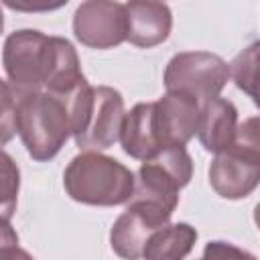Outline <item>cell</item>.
<instances>
[{
	"mask_svg": "<svg viewBox=\"0 0 260 260\" xmlns=\"http://www.w3.org/2000/svg\"><path fill=\"white\" fill-rule=\"evenodd\" d=\"M16 132L35 160L53 158L73 134L67 102L49 91L16 93Z\"/></svg>",
	"mask_w": 260,
	"mask_h": 260,
	"instance_id": "cell-1",
	"label": "cell"
},
{
	"mask_svg": "<svg viewBox=\"0 0 260 260\" xmlns=\"http://www.w3.org/2000/svg\"><path fill=\"white\" fill-rule=\"evenodd\" d=\"M63 185L71 199L87 205L128 203L136 179L120 160L87 150L77 154L63 173Z\"/></svg>",
	"mask_w": 260,
	"mask_h": 260,
	"instance_id": "cell-2",
	"label": "cell"
},
{
	"mask_svg": "<svg viewBox=\"0 0 260 260\" xmlns=\"http://www.w3.org/2000/svg\"><path fill=\"white\" fill-rule=\"evenodd\" d=\"M75 144L83 150H102L120 140L124 126V98L108 85H81L69 100Z\"/></svg>",
	"mask_w": 260,
	"mask_h": 260,
	"instance_id": "cell-3",
	"label": "cell"
},
{
	"mask_svg": "<svg viewBox=\"0 0 260 260\" xmlns=\"http://www.w3.org/2000/svg\"><path fill=\"white\" fill-rule=\"evenodd\" d=\"M191 175L193 162L185 146L162 148L138 169L132 199H142L175 211L179 203V189L191 181Z\"/></svg>",
	"mask_w": 260,
	"mask_h": 260,
	"instance_id": "cell-4",
	"label": "cell"
},
{
	"mask_svg": "<svg viewBox=\"0 0 260 260\" xmlns=\"http://www.w3.org/2000/svg\"><path fill=\"white\" fill-rule=\"evenodd\" d=\"M230 79L228 63L205 51H187L175 55L165 69V87L169 93H183L197 102H209L219 95Z\"/></svg>",
	"mask_w": 260,
	"mask_h": 260,
	"instance_id": "cell-5",
	"label": "cell"
},
{
	"mask_svg": "<svg viewBox=\"0 0 260 260\" xmlns=\"http://www.w3.org/2000/svg\"><path fill=\"white\" fill-rule=\"evenodd\" d=\"M2 63L8 83L16 89V93L22 95L41 91L47 79L49 37L30 28L10 32L4 43Z\"/></svg>",
	"mask_w": 260,
	"mask_h": 260,
	"instance_id": "cell-6",
	"label": "cell"
},
{
	"mask_svg": "<svg viewBox=\"0 0 260 260\" xmlns=\"http://www.w3.org/2000/svg\"><path fill=\"white\" fill-rule=\"evenodd\" d=\"M171 215L173 211L160 205L140 199H130L126 211L112 225L110 232L112 250L124 260H138L144 254L150 236L160 228H165Z\"/></svg>",
	"mask_w": 260,
	"mask_h": 260,
	"instance_id": "cell-7",
	"label": "cell"
},
{
	"mask_svg": "<svg viewBox=\"0 0 260 260\" xmlns=\"http://www.w3.org/2000/svg\"><path fill=\"white\" fill-rule=\"evenodd\" d=\"M73 32L77 41L91 49H112L126 41V4L89 0L79 4L73 16Z\"/></svg>",
	"mask_w": 260,
	"mask_h": 260,
	"instance_id": "cell-8",
	"label": "cell"
},
{
	"mask_svg": "<svg viewBox=\"0 0 260 260\" xmlns=\"http://www.w3.org/2000/svg\"><path fill=\"white\" fill-rule=\"evenodd\" d=\"M199 118L201 108L197 100L167 91V95L154 102L156 132L162 148L185 146L199 130Z\"/></svg>",
	"mask_w": 260,
	"mask_h": 260,
	"instance_id": "cell-9",
	"label": "cell"
},
{
	"mask_svg": "<svg viewBox=\"0 0 260 260\" xmlns=\"http://www.w3.org/2000/svg\"><path fill=\"white\" fill-rule=\"evenodd\" d=\"M209 183L223 199L248 197L260 183V162L234 150L219 152L209 165Z\"/></svg>",
	"mask_w": 260,
	"mask_h": 260,
	"instance_id": "cell-10",
	"label": "cell"
},
{
	"mask_svg": "<svg viewBox=\"0 0 260 260\" xmlns=\"http://www.w3.org/2000/svg\"><path fill=\"white\" fill-rule=\"evenodd\" d=\"M126 22L130 41L136 47H154L162 43L173 24V16L167 4L152 2V0H136L126 4Z\"/></svg>",
	"mask_w": 260,
	"mask_h": 260,
	"instance_id": "cell-11",
	"label": "cell"
},
{
	"mask_svg": "<svg viewBox=\"0 0 260 260\" xmlns=\"http://www.w3.org/2000/svg\"><path fill=\"white\" fill-rule=\"evenodd\" d=\"M85 83L87 81L79 69V57L73 45L67 39L49 37V63H47L45 91L67 102Z\"/></svg>",
	"mask_w": 260,
	"mask_h": 260,
	"instance_id": "cell-12",
	"label": "cell"
},
{
	"mask_svg": "<svg viewBox=\"0 0 260 260\" xmlns=\"http://www.w3.org/2000/svg\"><path fill=\"white\" fill-rule=\"evenodd\" d=\"M120 142H122L124 152L138 160H148L162 150V144H160L158 132H156L154 102L152 104H136L126 114Z\"/></svg>",
	"mask_w": 260,
	"mask_h": 260,
	"instance_id": "cell-13",
	"label": "cell"
},
{
	"mask_svg": "<svg viewBox=\"0 0 260 260\" xmlns=\"http://www.w3.org/2000/svg\"><path fill=\"white\" fill-rule=\"evenodd\" d=\"M238 132V112L232 102L215 98L201 106L199 118V140L209 152H225Z\"/></svg>",
	"mask_w": 260,
	"mask_h": 260,
	"instance_id": "cell-14",
	"label": "cell"
},
{
	"mask_svg": "<svg viewBox=\"0 0 260 260\" xmlns=\"http://www.w3.org/2000/svg\"><path fill=\"white\" fill-rule=\"evenodd\" d=\"M197 240L195 228L189 223H167L146 242L144 260H183Z\"/></svg>",
	"mask_w": 260,
	"mask_h": 260,
	"instance_id": "cell-15",
	"label": "cell"
},
{
	"mask_svg": "<svg viewBox=\"0 0 260 260\" xmlns=\"http://www.w3.org/2000/svg\"><path fill=\"white\" fill-rule=\"evenodd\" d=\"M260 162V116H252L238 126L234 144L228 148Z\"/></svg>",
	"mask_w": 260,
	"mask_h": 260,
	"instance_id": "cell-16",
	"label": "cell"
},
{
	"mask_svg": "<svg viewBox=\"0 0 260 260\" xmlns=\"http://www.w3.org/2000/svg\"><path fill=\"white\" fill-rule=\"evenodd\" d=\"M18 193V169L12 165V158L2 152V221H8L16 205Z\"/></svg>",
	"mask_w": 260,
	"mask_h": 260,
	"instance_id": "cell-17",
	"label": "cell"
},
{
	"mask_svg": "<svg viewBox=\"0 0 260 260\" xmlns=\"http://www.w3.org/2000/svg\"><path fill=\"white\" fill-rule=\"evenodd\" d=\"M2 144H6L16 132V91L8 81H2Z\"/></svg>",
	"mask_w": 260,
	"mask_h": 260,
	"instance_id": "cell-18",
	"label": "cell"
},
{
	"mask_svg": "<svg viewBox=\"0 0 260 260\" xmlns=\"http://www.w3.org/2000/svg\"><path fill=\"white\" fill-rule=\"evenodd\" d=\"M199 260H256L250 252L228 244V242H209Z\"/></svg>",
	"mask_w": 260,
	"mask_h": 260,
	"instance_id": "cell-19",
	"label": "cell"
},
{
	"mask_svg": "<svg viewBox=\"0 0 260 260\" xmlns=\"http://www.w3.org/2000/svg\"><path fill=\"white\" fill-rule=\"evenodd\" d=\"M18 238L16 234L10 230L8 221H2V260H32V256L28 252H24L22 248L16 246Z\"/></svg>",
	"mask_w": 260,
	"mask_h": 260,
	"instance_id": "cell-20",
	"label": "cell"
},
{
	"mask_svg": "<svg viewBox=\"0 0 260 260\" xmlns=\"http://www.w3.org/2000/svg\"><path fill=\"white\" fill-rule=\"evenodd\" d=\"M242 91L248 93V95L254 100V104L260 108V63L254 67V71H252V73L248 75V79L244 81Z\"/></svg>",
	"mask_w": 260,
	"mask_h": 260,
	"instance_id": "cell-21",
	"label": "cell"
},
{
	"mask_svg": "<svg viewBox=\"0 0 260 260\" xmlns=\"http://www.w3.org/2000/svg\"><path fill=\"white\" fill-rule=\"evenodd\" d=\"M254 221H256V225L260 228V203H258L256 209H254Z\"/></svg>",
	"mask_w": 260,
	"mask_h": 260,
	"instance_id": "cell-22",
	"label": "cell"
}]
</instances>
